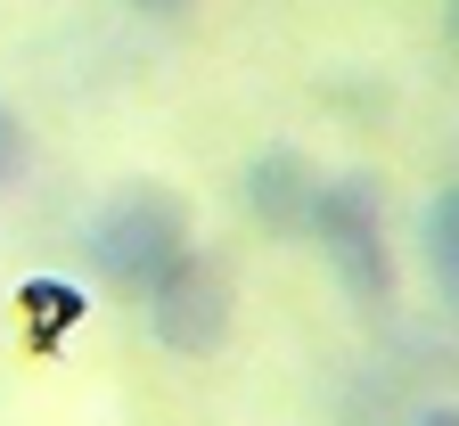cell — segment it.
Listing matches in <instances>:
<instances>
[{
    "label": "cell",
    "instance_id": "277c9868",
    "mask_svg": "<svg viewBox=\"0 0 459 426\" xmlns=\"http://www.w3.org/2000/svg\"><path fill=\"white\" fill-rule=\"evenodd\" d=\"M238 197L255 213L263 238H312V205H320V164L296 148V140H271L247 156L238 172Z\"/></svg>",
    "mask_w": 459,
    "mask_h": 426
},
{
    "label": "cell",
    "instance_id": "ba28073f",
    "mask_svg": "<svg viewBox=\"0 0 459 426\" xmlns=\"http://www.w3.org/2000/svg\"><path fill=\"white\" fill-rule=\"evenodd\" d=\"M124 9H140V17H156V25H172V17H189L197 0H124Z\"/></svg>",
    "mask_w": 459,
    "mask_h": 426
},
{
    "label": "cell",
    "instance_id": "3957f363",
    "mask_svg": "<svg viewBox=\"0 0 459 426\" xmlns=\"http://www.w3.org/2000/svg\"><path fill=\"white\" fill-rule=\"evenodd\" d=\"M140 320L164 352L181 361H205L230 344V320H238V271H230L213 247H189L148 295H140Z\"/></svg>",
    "mask_w": 459,
    "mask_h": 426
},
{
    "label": "cell",
    "instance_id": "5b68a950",
    "mask_svg": "<svg viewBox=\"0 0 459 426\" xmlns=\"http://www.w3.org/2000/svg\"><path fill=\"white\" fill-rule=\"evenodd\" d=\"M419 247H427V279H435V295L459 312V180L427 197V213H419Z\"/></svg>",
    "mask_w": 459,
    "mask_h": 426
},
{
    "label": "cell",
    "instance_id": "6da1fadb",
    "mask_svg": "<svg viewBox=\"0 0 459 426\" xmlns=\"http://www.w3.org/2000/svg\"><path fill=\"white\" fill-rule=\"evenodd\" d=\"M189 247H197V213L156 172L115 180V189L91 205V222H82V263H91V279L107 295H124V303H140Z\"/></svg>",
    "mask_w": 459,
    "mask_h": 426
},
{
    "label": "cell",
    "instance_id": "9c48e42d",
    "mask_svg": "<svg viewBox=\"0 0 459 426\" xmlns=\"http://www.w3.org/2000/svg\"><path fill=\"white\" fill-rule=\"evenodd\" d=\"M411 426H459V402H427V410H419Z\"/></svg>",
    "mask_w": 459,
    "mask_h": 426
},
{
    "label": "cell",
    "instance_id": "7a4b0ae2",
    "mask_svg": "<svg viewBox=\"0 0 459 426\" xmlns=\"http://www.w3.org/2000/svg\"><path fill=\"white\" fill-rule=\"evenodd\" d=\"M312 247L328 255L336 287L385 312L402 263H394V230H385V180L377 172H320V205H312Z\"/></svg>",
    "mask_w": 459,
    "mask_h": 426
},
{
    "label": "cell",
    "instance_id": "8992f818",
    "mask_svg": "<svg viewBox=\"0 0 459 426\" xmlns=\"http://www.w3.org/2000/svg\"><path fill=\"white\" fill-rule=\"evenodd\" d=\"M25 164H33V132H25V115H17V99H0V197L25 180Z\"/></svg>",
    "mask_w": 459,
    "mask_h": 426
},
{
    "label": "cell",
    "instance_id": "30bf717a",
    "mask_svg": "<svg viewBox=\"0 0 459 426\" xmlns=\"http://www.w3.org/2000/svg\"><path fill=\"white\" fill-rule=\"evenodd\" d=\"M443 41L459 49V0H443Z\"/></svg>",
    "mask_w": 459,
    "mask_h": 426
},
{
    "label": "cell",
    "instance_id": "52a82bcc",
    "mask_svg": "<svg viewBox=\"0 0 459 426\" xmlns=\"http://www.w3.org/2000/svg\"><path fill=\"white\" fill-rule=\"evenodd\" d=\"M25 303L41 312V328H66L74 312H82V295L74 287H57V279H41V287H25Z\"/></svg>",
    "mask_w": 459,
    "mask_h": 426
}]
</instances>
